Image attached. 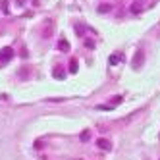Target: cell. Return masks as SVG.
I'll use <instances>...</instances> for the list:
<instances>
[{
    "label": "cell",
    "instance_id": "cell-1",
    "mask_svg": "<svg viewBox=\"0 0 160 160\" xmlns=\"http://www.w3.org/2000/svg\"><path fill=\"white\" fill-rule=\"evenodd\" d=\"M143 64H145V52H143V50H137V52L133 54L131 68H133V70H141V68H143Z\"/></svg>",
    "mask_w": 160,
    "mask_h": 160
},
{
    "label": "cell",
    "instance_id": "cell-2",
    "mask_svg": "<svg viewBox=\"0 0 160 160\" xmlns=\"http://www.w3.org/2000/svg\"><path fill=\"white\" fill-rule=\"evenodd\" d=\"M145 6H147V0H133L131 6H129V12L131 14H139V12L145 10Z\"/></svg>",
    "mask_w": 160,
    "mask_h": 160
},
{
    "label": "cell",
    "instance_id": "cell-3",
    "mask_svg": "<svg viewBox=\"0 0 160 160\" xmlns=\"http://www.w3.org/2000/svg\"><path fill=\"white\" fill-rule=\"evenodd\" d=\"M12 56H14V50L10 48V47L2 48V50H0V64H6V62H10V60H12Z\"/></svg>",
    "mask_w": 160,
    "mask_h": 160
},
{
    "label": "cell",
    "instance_id": "cell-4",
    "mask_svg": "<svg viewBox=\"0 0 160 160\" xmlns=\"http://www.w3.org/2000/svg\"><path fill=\"white\" fill-rule=\"evenodd\" d=\"M42 35H44V39H48V37L52 35V19H47V21H44V29H42Z\"/></svg>",
    "mask_w": 160,
    "mask_h": 160
},
{
    "label": "cell",
    "instance_id": "cell-5",
    "mask_svg": "<svg viewBox=\"0 0 160 160\" xmlns=\"http://www.w3.org/2000/svg\"><path fill=\"white\" fill-rule=\"evenodd\" d=\"M97 147H98V148H104V151H110V148H112L110 141H106V139H98V141H97Z\"/></svg>",
    "mask_w": 160,
    "mask_h": 160
},
{
    "label": "cell",
    "instance_id": "cell-6",
    "mask_svg": "<svg viewBox=\"0 0 160 160\" xmlns=\"http://www.w3.org/2000/svg\"><path fill=\"white\" fill-rule=\"evenodd\" d=\"M58 48H60L62 52H68V50H70V44H68V41H66V39H62V41L58 42Z\"/></svg>",
    "mask_w": 160,
    "mask_h": 160
},
{
    "label": "cell",
    "instance_id": "cell-7",
    "mask_svg": "<svg viewBox=\"0 0 160 160\" xmlns=\"http://www.w3.org/2000/svg\"><path fill=\"white\" fill-rule=\"evenodd\" d=\"M108 62H110L112 66H116V64H120V62H122V56H118V54H112Z\"/></svg>",
    "mask_w": 160,
    "mask_h": 160
},
{
    "label": "cell",
    "instance_id": "cell-8",
    "mask_svg": "<svg viewBox=\"0 0 160 160\" xmlns=\"http://www.w3.org/2000/svg\"><path fill=\"white\" fill-rule=\"evenodd\" d=\"M106 12H110V4H100L98 6V14H106Z\"/></svg>",
    "mask_w": 160,
    "mask_h": 160
},
{
    "label": "cell",
    "instance_id": "cell-9",
    "mask_svg": "<svg viewBox=\"0 0 160 160\" xmlns=\"http://www.w3.org/2000/svg\"><path fill=\"white\" fill-rule=\"evenodd\" d=\"M70 72H72V73H75V72H77V60H75V58L70 62Z\"/></svg>",
    "mask_w": 160,
    "mask_h": 160
},
{
    "label": "cell",
    "instance_id": "cell-10",
    "mask_svg": "<svg viewBox=\"0 0 160 160\" xmlns=\"http://www.w3.org/2000/svg\"><path fill=\"white\" fill-rule=\"evenodd\" d=\"M79 139H81L83 143H85V141H89V139H91V133H89V131H83L81 135H79Z\"/></svg>",
    "mask_w": 160,
    "mask_h": 160
},
{
    "label": "cell",
    "instance_id": "cell-11",
    "mask_svg": "<svg viewBox=\"0 0 160 160\" xmlns=\"http://www.w3.org/2000/svg\"><path fill=\"white\" fill-rule=\"evenodd\" d=\"M54 77H58V79H64V72L56 68V70H54Z\"/></svg>",
    "mask_w": 160,
    "mask_h": 160
},
{
    "label": "cell",
    "instance_id": "cell-12",
    "mask_svg": "<svg viewBox=\"0 0 160 160\" xmlns=\"http://www.w3.org/2000/svg\"><path fill=\"white\" fill-rule=\"evenodd\" d=\"M16 2H18V4H23V0H16Z\"/></svg>",
    "mask_w": 160,
    "mask_h": 160
}]
</instances>
